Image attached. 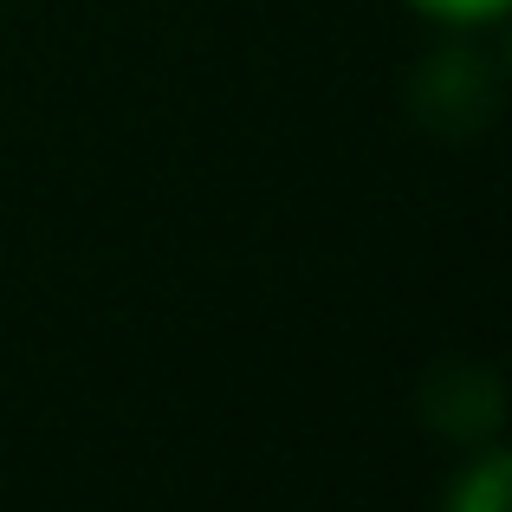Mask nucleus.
Wrapping results in <instances>:
<instances>
[{
	"mask_svg": "<svg viewBox=\"0 0 512 512\" xmlns=\"http://www.w3.org/2000/svg\"><path fill=\"white\" fill-rule=\"evenodd\" d=\"M422 415L454 441H487L493 428H500V383H493L487 370L454 363V370H441V383H428Z\"/></svg>",
	"mask_w": 512,
	"mask_h": 512,
	"instance_id": "nucleus-1",
	"label": "nucleus"
},
{
	"mask_svg": "<svg viewBox=\"0 0 512 512\" xmlns=\"http://www.w3.org/2000/svg\"><path fill=\"white\" fill-rule=\"evenodd\" d=\"M415 104H422V117L435 111V104H461V130H474L480 117L493 111V72L480 65V52L448 46V52H435V59L422 65V78H415Z\"/></svg>",
	"mask_w": 512,
	"mask_h": 512,
	"instance_id": "nucleus-2",
	"label": "nucleus"
},
{
	"mask_svg": "<svg viewBox=\"0 0 512 512\" xmlns=\"http://www.w3.org/2000/svg\"><path fill=\"white\" fill-rule=\"evenodd\" d=\"M441 512H512V454L500 441H480L467 467L448 480V506Z\"/></svg>",
	"mask_w": 512,
	"mask_h": 512,
	"instance_id": "nucleus-3",
	"label": "nucleus"
},
{
	"mask_svg": "<svg viewBox=\"0 0 512 512\" xmlns=\"http://www.w3.org/2000/svg\"><path fill=\"white\" fill-rule=\"evenodd\" d=\"M422 20H435V26H454V33H480V26H493V20H506V7L512 0H409Z\"/></svg>",
	"mask_w": 512,
	"mask_h": 512,
	"instance_id": "nucleus-4",
	"label": "nucleus"
}]
</instances>
